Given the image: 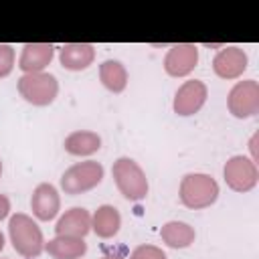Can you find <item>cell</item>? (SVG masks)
I'll return each mask as SVG.
<instances>
[{"label":"cell","instance_id":"cell-4","mask_svg":"<svg viewBox=\"0 0 259 259\" xmlns=\"http://www.w3.org/2000/svg\"><path fill=\"white\" fill-rule=\"evenodd\" d=\"M18 93L32 105H49L59 93V81L51 73H24L18 79Z\"/></svg>","mask_w":259,"mask_h":259},{"label":"cell","instance_id":"cell-3","mask_svg":"<svg viewBox=\"0 0 259 259\" xmlns=\"http://www.w3.org/2000/svg\"><path fill=\"white\" fill-rule=\"evenodd\" d=\"M219 196V184L212 176L192 172L186 174L180 182V200L188 208H206L210 206Z\"/></svg>","mask_w":259,"mask_h":259},{"label":"cell","instance_id":"cell-6","mask_svg":"<svg viewBox=\"0 0 259 259\" xmlns=\"http://www.w3.org/2000/svg\"><path fill=\"white\" fill-rule=\"evenodd\" d=\"M227 105L229 111L235 117H253L259 113V85L255 79H247V81H239L229 97H227Z\"/></svg>","mask_w":259,"mask_h":259},{"label":"cell","instance_id":"cell-18","mask_svg":"<svg viewBox=\"0 0 259 259\" xmlns=\"http://www.w3.org/2000/svg\"><path fill=\"white\" fill-rule=\"evenodd\" d=\"M162 241L172 249H184L194 243V229L182 221H170L160 229Z\"/></svg>","mask_w":259,"mask_h":259},{"label":"cell","instance_id":"cell-16","mask_svg":"<svg viewBox=\"0 0 259 259\" xmlns=\"http://www.w3.org/2000/svg\"><path fill=\"white\" fill-rule=\"evenodd\" d=\"M119 227H121L119 210L111 204H101L91 217V229L101 239H111L113 235H117Z\"/></svg>","mask_w":259,"mask_h":259},{"label":"cell","instance_id":"cell-23","mask_svg":"<svg viewBox=\"0 0 259 259\" xmlns=\"http://www.w3.org/2000/svg\"><path fill=\"white\" fill-rule=\"evenodd\" d=\"M101 259H125V257H123V251H111V253H105Z\"/></svg>","mask_w":259,"mask_h":259},{"label":"cell","instance_id":"cell-9","mask_svg":"<svg viewBox=\"0 0 259 259\" xmlns=\"http://www.w3.org/2000/svg\"><path fill=\"white\" fill-rule=\"evenodd\" d=\"M198 63V49L190 42H180L170 47V51L164 57V69L172 77H184L188 75Z\"/></svg>","mask_w":259,"mask_h":259},{"label":"cell","instance_id":"cell-8","mask_svg":"<svg viewBox=\"0 0 259 259\" xmlns=\"http://www.w3.org/2000/svg\"><path fill=\"white\" fill-rule=\"evenodd\" d=\"M206 95H208V89L202 81L198 79L184 81L174 95V111L178 115H194L204 105Z\"/></svg>","mask_w":259,"mask_h":259},{"label":"cell","instance_id":"cell-24","mask_svg":"<svg viewBox=\"0 0 259 259\" xmlns=\"http://www.w3.org/2000/svg\"><path fill=\"white\" fill-rule=\"evenodd\" d=\"M2 249H4V235L0 233V251H2Z\"/></svg>","mask_w":259,"mask_h":259},{"label":"cell","instance_id":"cell-19","mask_svg":"<svg viewBox=\"0 0 259 259\" xmlns=\"http://www.w3.org/2000/svg\"><path fill=\"white\" fill-rule=\"evenodd\" d=\"M99 79L109 91L121 93L125 89V85H127V71L119 61L107 59V61H103L99 65Z\"/></svg>","mask_w":259,"mask_h":259},{"label":"cell","instance_id":"cell-12","mask_svg":"<svg viewBox=\"0 0 259 259\" xmlns=\"http://www.w3.org/2000/svg\"><path fill=\"white\" fill-rule=\"evenodd\" d=\"M55 55V47L47 45V42H28L22 47L20 59H18V67L24 73H40Z\"/></svg>","mask_w":259,"mask_h":259},{"label":"cell","instance_id":"cell-17","mask_svg":"<svg viewBox=\"0 0 259 259\" xmlns=\"http://www.w3.org/2000/svg\"><path fill=\"white\" fill-rule=\"evenodd\" d=\"M63 146H65V152L73 156H91L101 148V138L95 132L77 130L65 138Z\"/></svg>","mask_w":259,"mask_h":259},{"label":"cell","instance_id":"cell-22","mask_svg":"<svg viewBox=\"0 0 259 259\" xmlns=\"http://www.w3.org/2000/svg\"><path fill=\"white\" fill-rule=\"evenodd\" d=\"M8 210H10V200L6 194H0V221L8 217Z\"/></svg>","mask_w":259,"mask_h":259},{"label":"cell","instance_id":"cell-10","mask_svg":"<svg viewBox=\"0 0 259 259\" xmlns=\"http://www.w3.org/2000/svg\"><path fill=\"white\" fill-rule=\"evenodd\" d=\"M30 206H32V214L38 221H51L57 217L59 208H61V198L57 188L51 182H42L32 190L30 196Z\"/></svg>","mask_w":259,"mask_h":259},{"label":"cell","instance_id":"cell-5","mask_svg":"<svg viewBox=\"0 0 259 259\" xmlns=\"http://www.w3.org/2000/svg\"><path fill=\"white\" fill-rule=\"evenodd\" d=\"M103 180V166L95 160L77 162L71 168H67L61 176V188L65 194H81L91 188H95Z\"/></svg>","mask_w":259,"mask_h":259},{"label":"cell","instance_id":"cell-14","mask_svg":"<svg viewBox=\"0 0 259 259\" xmlns=\"http://www.w3.org/2000/svg\"><path fill=\"white\" fill-rule=\"evenodd\" d=\"M57 235H71V237H85L91 231V214L83 206H73L65 210V214L57 221L55 227Z\"/></svg>","mask_w":259,"mask_h":259},{"label":"cell","instance_id":"cell-13","mask_svg":"<svg viewBox=\"0 0 259 259\" xmlns=\"http://www.w3.org/2000/svg\"><path fill=\"white\" fill-rule=\"evenodd\" d=\"M93 59H95V49L93 45H87V42H71L59 49V61L69 71L87 69L93 63Z\"/></svg>","mask_w":259,"mask_h":259},{"label":"cell","instance_id":"cell-20","mask_svg":"<svg viewBox=\"0 0 259 259\" xmlns=\"http://www.w3.org/2000/svg\"><path fill=\"white\" fill-rule=\"evenodd\" d=\"M130 259H166V253L156 245H140L132 251Z\"/></svg>","mask_w":259,"mask_h":259},{"label":"cell","instance_id":"cell-15","mask_svg":"<svg viewBox=\"0 0 259 259\" xmlns=\"http://www.w3.org/2000/svg\"><path fill=\"white\" fill-rule=\"evenodd\" d=\"M45 249L55 259H81L87 253V243L83 241V237L57 235L45 245Z\"/></svg>","mask_w":259,"mask_h":259},{"label":"cell","instance_id":"cell-1","mask_svg":"<svg viewBox=\"0 0 259 259\" xmlns=\"http://www.w3.org/2000/svg\"><path fill=\"white\" fill-rule=\"evenodd\" d=\"M8 235H10V243L16 249V253H20L22 257H38L45 249V239H42V231L38 229V225L24 212H16L10 217L8 223Z\"/></svg>","mask_w":259,"mask_h":259},{"label":"cell","instance_id":"cell-7","mask_svg":"<svg viewBox=\"0 0 259 259\" xmlns=\"http://www.w3.org/2000/svg\"><path fill=\"white\" fill-rule=\"evenodd\" d=\"M225 182L235 192H247L257 184V166L245 156H233L225 164Z\"/></svg>","mask_w":259,"mask_h":259},{"label":"cell","instance_id":"cell-11","mask_svg":"<svg viewBox=\"0 0 259 259\" xmlns=\"http://www.w3.org/2000/svg\"><path fill=\"white\" fill-rule=\"evenodd\" d=\"M212 69L223 79H237L247 69V55L239 47H225L217 53L212 61Z\"/></svg>","mask_w":259,"mask_h":259},{"label":"cell","instance_id":"cell-2","mask_svg":"<svg viewBox=\"0 0 259 259\" xmlns=\"http://www.w3.org/2000/svg\"><path fill=\"white\" fill-rule=\"evenodd\" d=\"M111 174L117 190L127 200H142L148 194V178L142 166L132 158H117L111 166Z\"/></svg>","mask_w":259,"mask_h":259},{"label":"cell","instance_id":"cell-21","mask_svg":"<svg viewBox=\"0 0 259 259\" xmlns=\"http://www.w3.org/2000/svg\"><path fill=\"white\" fill-rule=\"evenodd\" d=\"M14 67V49L10 45H0V79L10 75Z\"/></svg>","mask_w":259,"mask_h":259},{"label":"cell","instance_id":"cell-25","mask_svg":"<svg viewBox=\"0 0 259 259\" xmlns=\"http://www.w3.org/2000/svg\"><path fill=\"white\" fill-rule=\"evenodd\" d=\"M0 174H2V162H0Z\"/></svg>","mask_w":259,"mask_h":259}]
</instances>
